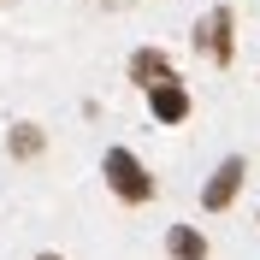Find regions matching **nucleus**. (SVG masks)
Returning a JSON list of instances; mask_svg holds the SVG:
<instances>
[{"label": "nucleus", "mask_w": 260, "mask_h": 260, "mask_svg": "<svg viewBox=\"0 0 260 260\" xmlns=\"http://www.w3.org/2000/svg\"><path fill=\"white\" fill-rule=\"evenodd\" d=\"M101 172H107V189L124 201V207H142V201H154V172H148L130 148H107V160H101Z\"/></svg>", "instance_id": "obj_1"}, {"label": "nucleus", "mask_w": 260, "mask_h": 260, "mask_svg": "<svg viewBox=\"0 0 260 260\" xmlns=\"http://www.w3.org/2000/svg\"><path fill=\"white\" fill-rule=\"evenodd\" d=\"M237 18H231V6H213L201 24H195V53L207 65H231V48H237V30H231Z\"/></svg>", "instance_id": "obj_2"}, {"label": "nucleus", "mask_w": 260, "mask_h": 260, "mask_svg": "<svg viewBox=\"0 0 260 260\" xmlns=\"http://www.w3.org/2000/svg\"><path fill=\"white\" fill-rule=\"evenodd\" d=\"M243 178H248V160H243V154H225V160L213 166V178L201 183V207L225 213L231 201H237V189H243Z\"/></svg>", "instance_id": "obj_3"}, {"label": "nucleus", "mask_w": 260, "mask_h": 260, "mask_svg": "<svg viewBox=\"0 0 260 260\" xmlns=\"http://www.w3.org/2000/svg\"><path fill=\"white\" fill-rule=\"evenodd\" d=\"M178 71H172V59H166V48H136L130 53V83L136 89H160V83H172Z\"/></svg>", "instance_id": "obj_4"}, {"label": "nucleus", "mask_w": 260, "mask_h": 260, "mask_svg": "<svg viewBox=\"0 0 260 260\" xmlns=\"http://www.w3.org/2000/svg\"><path fill=\"white\" fill-rule=\"evenodd\" d=\"M148 113L160 118V124H183V118H189V89H183L178 77L160 83V89H148Z\"/></svg>", "instance_id": "obj_5"}, {"label": "nucleus", "mask_w": 260, "mask_h": 260, "mask_svg": "<svg viewBox=\"0 0 260 260\" xmlns=\"http://www.w3.org/2000/svg\"><path fill=\"white\" fill-rule=\"evenodd\" d=\"M166 254L172 260H207V237H201L195 225H172L166 231Z\"/></svg>", "instance_id": "obj_6"}, {"label": "nucleus", "mask_w": 260, "mask_h": 260, "mask_svg": "<svg viewBox=\"0 0 260 260\" xmlns=\"http://www.w3.org/2000/svg\"><path fill=\"white\" fill-rule=\"evenodd\" d=\"M6 148H12L18 160H36V154H42V124H12Z\"/></svg>", "instance_id": "obj_7"}, {"label": "nucleus", "mask_w": 260, "mask_h": 260, "mask_svg": "<svg viewBox=\"0 0 260 260\" xmlns=\"http://www.w3.org/2000/svg\"><path fill=\"white\" fill-rule=\"evenodd\" d=\"M36 260H65V254H53V248H42V254H36Z\"/></svg>", "instance_id": "obj_8"}]
</instances>
